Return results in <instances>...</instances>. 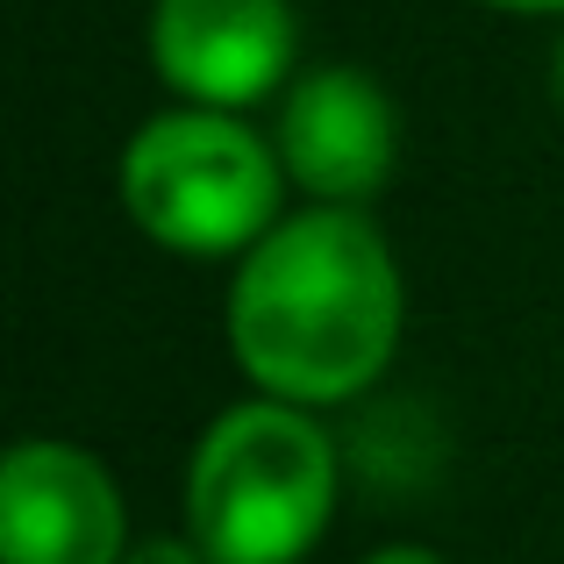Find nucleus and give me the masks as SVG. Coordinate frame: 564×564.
I'll use <instances>...</instances> for the list:
<instances>
[{"label": "nucleus", "mask_w": 564, "mask_h": 564, "mask_svg": "<svg viewBox=\"0 0 564 564\" xmlns=\"http://www.w3.org/2000/svg\"><path fill=\"white\" fill-rule=\"evenodd\" d=\"M122 564H215V557H207L193 536H143V543H129Z\"/></svg>", "instance_id": "obj_7"}, {"label": "nucleus", "mask_w": 564, "mask_h": 564, "mask_svg": "<svg viewBox=\"0 0 564 564\" xmlns=\"http://www.w3.org/2000/svg\"><path fill=\"white\" fill-rule=\"evenodd\" d=\"M479 8H500V14H564V0H479Z\"/></svg>", "instance_id": "obj_9"}, {"label": "nucleus", "mask_w": 564, "mask_h": 564, "mask_svg": "<svg viewBox=\"0 0 564 564\" xmlns=\"http://www.w3.org/2000/svg\"><path fill=\"white\" fill-rule=\"evenodd\" d=\"M358 564H443L429 543H386V551H372V557H358Z\"/></svg>", "instance_id": "obj_8"}, {"label": "nucleus", "mask_w": 564, "mask_h": 564, "mask_svg": "<svg viewBox=\"0 0 564 564\" xmlns=\"http://www.w3.org/2000/svg\"><path fill=\"white\" fill-rule=\"evenodd\" d=\"M336 457L315 408L229 400L186 457V536L215 564H301L336 522Z\"/></svg>", "instance_id": "obj_2"}, {"label": "nucleus", "mask_w": 564, "mask_h": 564, "mask_svg": "<svg viewBox=\"0 0 564 564\" xmlns=\"http://www.w3.org/2000/svg\"><path fill=\"white\" fill-rule=\"evenodd\" d=\"M143 51L186 108L243 115L293 86L286 72L301 57V22L293 0H151Z\"/></svg>", "instance_id": "obj_4"}, {"label": "nucleus", "mask_w": 564, "mask_h": 564, "mask_svg": "<svg viewBox=\"0 0 564 564\" xmlns=\"http://www.w3.org/2000/svg\"><path fill=\"white\" fill-rule=\"evenodd\" d=\"M129 500L86 443L22 436L0 465V564H122Z\"/></svg>", "instance_id": "obj_5"}, {"label": "nucleus", "mask_w": 564, "mask_h": 564, "mask_svg": "<svg viewBox=\"0 0 564 564\" xmlns=\"http://www.w3.org/2000/svg\"><path fill=\"white\" fill-rule=\"evenodd\" d=\"M122 207L172 258H243L279 229L286 165L279 143L258 137L243 115L221 108H165L122 143L115 165Z\"/></svg>", "instance_id": "obj_3"}, {"label": "nucleus", "mask_w": 564, "mask_h": 564, "mask_svg": "<svg viewBox=\"0 0 564 564\" xmlns=\"http://www.w3.org/2000/svg\"><path fill=\"white\" fill-rule=\"evenodd\" d=\"M229 358L264 400L344 408L386 379L408 329V286L386 229L365 207L279 215L229 272Z\"/></svg>", "instance_id": "obj_1"}, {"label": "nucleus", "mask_w": 564, "mask_h": 564, "mask_svg": "<svg viewBox=\"0 0 564 564\" xmlns=\"http://www.w3.org/2000/svg\"><path fill=\"white\" fill-rule=\"evenodd\" d=\"M279 165L315 207H365L393 180L400 115L365 65H315L279 94Z\"/></svg>", "instance_id": "obj_6"}, {"label": "nucleus", "mask_w": 564, "mask_h": 564, "mask_svg": "<svg viewBox=\"0 0 564 564\" xmlns=\"http://www.w3.org/2000/svg\"><path fill=\"white\" fill-rule=\"evenodd\" d=\"M551 100L564 108V29H557V51H551Z\"/></svg>", "instance_id": "obj_10"}]
</instances>
